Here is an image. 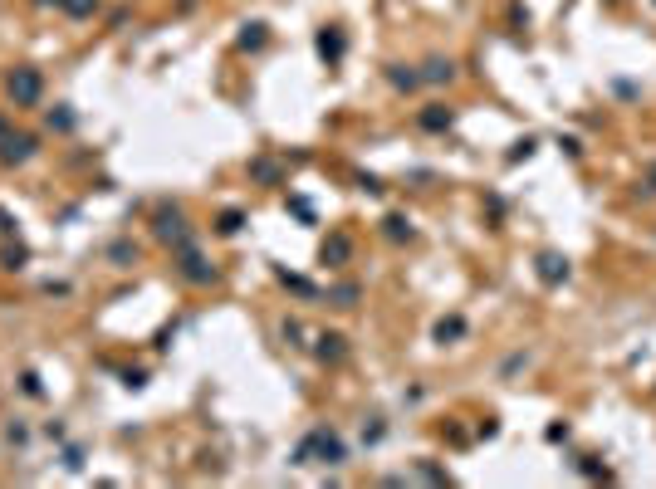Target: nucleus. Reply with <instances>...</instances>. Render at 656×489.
<instances>
[{"label": "nucleus", "instance_id": "1", "mask_svg": "<svg viewBox=\"0 0 656 489\" xmlns=\"http://www.w3.org/2000/svg\"><path fill=\"white\" fill-rule=\"evenodd\" d=\"M5 89H10V98L20 108H30V103H39V94H44V79H39V69H15L5 79Z\"/></svg>", "mask_w": 656, "mask_h": 489}, {"label": "nucleus", "instance_id": "2", "mask_svg": "<svg viewBox=\"0 0 656 489\" xmlns=\"http://www.w3.org/2000/svg\"><path fill=\"white\" fill-rule=\"evenodd\" d=\"M34 147H39V142H34L30 132H5V137H0V162H5V167H20V162L34 157Z\"/></svg>", "mask_w": 656, "mask_h": 489}, {"label": "nucleus", "instance_id": "3", "mask_svg": "<svg viewBox=\"0 0 656 489\" xmlns=\"http://www.w3.org/2000/svg\"><path fill=\"white\" fill-rule=\"evenodd\" d=\"M240 44H245V49H260V44H265V25H245Z\"/></svg>", "mask_w": 656, "mask_h": 489}, {"label": "nucleus", "instance_id": "4", "mask_svg": "<svg viewBox=\"0 0 656 489\" xmlns=\"http://www.w3.org/2000/svg\"><path fill=\"white\" fill-rule=\"evenodd\" d=\"M319 49H324L328 59H338V54H343V39H338V34H319Z\"/></svg>", "mask_w": 656, "mask_h": 489}, {"label": "nucleus", "instance_id": "5", "mask_svg": "<svg viewBox=\"0 0 656 489\" xmlns=\"http://www.w3.org/2000/svg\"><path fill=\"white\" fill-rule=\"evenodd\" d=\"M64 10H69V15H94L99 0H64Z\"/></svg>", "mask_w": 656, "mask_h": 489}, {"label": "nucleus", "instance_id": "6", "mask_svg": "<svg viewBox=\"0 0 656 489\" xmlns=\"http://www.w3.org/2000/svg\"><path fill=\"white\" fill-rule=\"evenodd\" d=\"M422 127H431V132L436 127H450V113H422Z\"/></svg>", "mask_w": 656, "mask_h": 489}, {"label": "nucleus", "instance_id": "7", "mask_svg": "<svg viewBox=\"0 0 656 489\" xmlns=\"http://www.w3.org/2000/svg\"><path fill=\"white\" fill-rule=\"evenodd\" d=\"M427 79H431V84H441V79H450V59H446V64H441V59H431V69H427Z\"/></svg>", "mask_w": 656, "mask_h": 489}, {"label": "nucleus", "instance_id": "8", "mask_svg": "<svg viewBox=\"0 0 656 489\" xmlns=\"http://www.w3.org/2000/svg\"><path fill=\"white\" fill-rule=\"evenodd\" d=\"M5 132H10V122H5V113H0V137H5Z\"/></svg>", "mask_w": 656, "mask_h": 489}]
</instances>
